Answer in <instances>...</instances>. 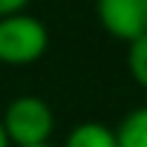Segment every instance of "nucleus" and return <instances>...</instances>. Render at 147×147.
I'll list each match as a JSON object with an SVG mask.
<instances>
[{
  "instance_id": "f257e3e1",
  "label": "nucleus",
  "mask_w": 147,
  "mask_h": 147,
  "mask_svg": "<svg viewBox=\"0 0 147 147\" xmlns=\"http://www.w3.org/2000/svg\"><path fill=\"white\" fill-rule=\"evenodd\" d=\"M49 49V29L40 18L23 12H12L0 18V63L6 66H29L38 63Z\"/></svg>"
},
{
  "instance_id": "20e7f679",
  "label": "nucleus",
  "mask_w": 147,
  "mask_h": 147,
  "mask_svg": "<svg viewBox=\"0 0 147 147\" xmlns=\"http://www.w3.org/2000/svg\"><path fill=\"white\" fill-rule=\"evenodd\" d=\"M63 147H118L115 130L104 121H81L69 130Z\"/></svg>"
},
{
  "instance_id": "0eeeda50",
  "label": "nucleus",
  "mask_w": 147,
  "mask_h": 147,
  "mask_svg": "<svg viewBox=\"0 0 147 147\" xmlns=\"http://www.w3.org/2000/svg\"><path fill=\"white\" fill-rule=\"evenodd\" d=\"M26 6H29V0H0V18L12 12H23Z\"/></svg>"
},
{
  "instance_id": "6e6552de",
  "label": "nucleus",
  "mask_w": 147,
  "mask_h": 147,
  "mask_svg": "<svg viewBox=\"0 0 147 147\" xmlns=\"http://www.w3.org/2000/svg\"><path fill=\"white\" fill-rule=\"evenodd\" d=\"M0 147H12V141H9V136H6V127H3V121H0Z\"/></svg>"
},
{
  "instance_id": "f03ea898",
  "label": "nucleus",
  "mask_w": 147,
  "mask_h": 147,
  "mask_svg": "<svg viewBox=\"0 0 147 147\" xmlns=\"http://www.w3.org/2000/svg\"><path fill=\"white\" fill-rule=\"evenodd\" d=\"M12 147L46 144L55 133V113L40 95H18L0 115Z\"/></svg>"
},
{
  "instance_id": "1a4fd4ad",
  "label": "nucleus",
  "mask_w": 147,
  "mask_h": 147,
  "mask_svg": "<svg viewBox=\"0 0 147 147\" xmlns=\"http://www.w3.org/2000/svg\"><path fill=\"white\" fill-rule=\"evenodd\" d=\"M32 147H52V144H49V141H46V144H32Z\"/></svg>"
},
{
  "instance_id": "423d86ee",
  "label": "nucleus",
  "mask_w": 147,
  "mask_h": 147,
  "mask_svg": "<svg viewBox=\"0 0 147 147\" xmlns=\"http://www.w3.org/2000/svg\"><path fill=\"white\" fill-rule=\"evenodd\" d=\"M124 63H127V75L133 78V84L147 90V35H141V38L127 43Z\"/></svg>"
},
{
  "instance_id": "39448f33",
  "label": "nucleus",
  "mask_w": 147,
  "mask_h": 147,
  "mask_svg": "<svg viewBox=\"0 0 147 147\" xmlns=\"http://www.w3.org/2000/svg\"><path fill=\"white\" fill-rule=\"evenodd\" d=\"M118 147H147V104L130 110L115 127Z\"/></svg>"
},
{
  "instance_id": "7ed1b4c3",
  "label": "nucleus",
  "mask_w": 147,
  "mask_h": 147,
  "mask_svg": "<svg viewBox=\"0 0 147 147\" xmlns=\"http://www.w3.org/2000/svg\"><path fill=\"white\" fill-rule=\"evenodd\" d=\"M101 29L115 40H136L147 35V0H95Z\"/></svg>"
}]
</instances>
